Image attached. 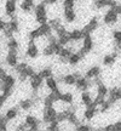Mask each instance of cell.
Wrapping results in <instances>:
<instances>
[{
    "instance_id": "obj_9",
    "label": "cell",
    "mask_w": 121,
    "mask_h": 131,
    "mask_svg": "<svg viewBox=\"0 0 121 131\" xmlns=\"http://www.w3.org/2000/svg\"><path fill=\"white\" fill-rule=\"evenodd\" d=\"M5 61H6V64L14 68L15 66L18 63V55H17V51L15 50H9V52L6 53V57H5Z\"/></svg>"
},
{
    "instance_id": "obj_37",
    "label": "cell",
    "mask_w": 121,
    "mask_h": 131,
    "mask_svg": "<svg viewBox=\"0 0 121 131\" xmlns=\"http://www.w3.org/2000/svg\"><path fill=\"white\" fill-rule=\"evenodd\" d=\"M104 130H115V127H114V124H112V125H107V126H104Z\"/></svg>"
},
{
    "instance_id": "obj_32",
    "label": "cell",
    "mask_w": 121,
    "mask_h": 131,
    "mask_svg": "<svg viewBox=\"0 0 121 131\" xmlns=\"http://www.w3.org/2000/svg\"><path fill=\"white\" fill-rule=\"evenodd\" d=\"M5 26H6V21H4L3 17H0V30H4Z\"/></svg>"
},
{
    "instance_id": "obj_12",
    "label": "cell",
    "mask_w": 121,
    "mask_h": 131,
    "mask_svg": "<svg viewBox=\"0 0 121 131\" xmlns=\"http://www.w3.org/2000/svg\"><path fill=\"white\" fill-rule=\"evenodd\" d=\"M19 7L21 10L26 12V14H29V12H32L34 7H35V1L34 0H22L21 1V4H19Z\"/></svg>"
},
{
    "instance_id": "obj_30",
    "label": "cell",
    "mask_w": 121,
    "mask_h": 131,
    "mask_svg": "<svg viewBox=\"0 0 121 131\" xmlns=\"http://www.w3.org/2000/svg\"><path fill=\"white\" fill-rule=\"evenodd\" d=\"M113 39L116 44L121 42V29H116V30L113 32Z\"/></svg>"
},
{
    "instance_id": "obj_18",
    "label": "cell",
    "mask_w": 121,
    "mask_h": 131,
    "mask_svg": "<svg viewBox=\"0 0 121 131\" xmlns=\"http://www.w3.org/2000/svg\"><path fill=\"white\" fill-rule=\"evenodd\" d=\"M80 101H81V103H82L84 106H89L90 103H92L93 97H92V95L90 94L89 90H86V91H81V95H80Z\"/></svg>"
},
{
    "instance_id": "obj_28",
    "label": "cell",
    "mask_w": 121,
    "mask_h": 131,
    "mask_svg": "<svg viewBox=\"0 0 121 131\" xmlns=\"http://www.w3.org/2000/svg\"><path fill=\"white\" fill-rule=\"evenodd\" d=\"M42 55L45 57H50V56H53V55H55V51H53V47H52L51 44L46 45V46L42 49Z\"/></svg>"
},
{
    "instance_id": "obj_27",
    "label": "cell",
    "mask_w": 121,
    "mask_h": 131,
    "mask_svg": "<svg viewBox=\"0 0 121 131\" xmlns=\"http://www.w3.org/2000/svg\"><path fill=\"white\" fill-rule=\"evenodd\" d=\"M39 74L41 75L44 79H46L49 77H52V75H53V70H52L50 67H45V68H41V69H40Z\"/></svg>"
},
{
    "instance_id": "obj_33",
    "label": "cell",
    "mask_w": 121,
    "mask_h": 131,
    "mask_svg": "<svg viewBox=\"0 0 121 131\" xmlns=\"http://www.w3.org/2000/svg\"><path fill=\"white\" fill-rule=\"evenodd\" d=\"M114 127L116 131H121V120H117L116 123H114Z\"/></svg>"
},
{
    "instance_id": "obj_7",
    "label": "cell",
    "mask_w": 121,
    "mask_h": 131,
    "mask_svg": "<svg viewBox=\"0 0 121 131\" xmlns=\"http://www.w3.org/2000/svg\"><path fill=\"white\" fill-rule=\"evenodd\" d=\"M24 123L28 125V127L30 129V130H38V129H40V124H41V122H40L35 115H33V114L26 115V118H24Z\"/></svg>"
},
{
    "instance_id": "obj_1",
    "label": "cell",
    "mask_w": 121,
    "mask_h": 131,
    "mask_svg": "<svg viewBox=\"0 0 121 131\" xmlns=\"http://www.w3.org/2000/svg\"><path fill=\"white\" fill-rule=\"evenodd\" d=\"M46 3L41 1L39 4L35 5L34 7V15H35V21L39 24L46 23L49 22V16H47V7H46Z\"/></svg>"
},
{
    "instance_id": "obj_21",
    "label": "cell",
    "mask_w": 121,
    "mask_h": 131,
    "mask_svg": "<svg viewBox=\"0 0 121 131\" xmlns=\"http://www.w3.org/2000/svg\"><path fill=\"white\" fill-rule=\"evenodd\" d=\"M103 64L105 66V67H112V66L115 64V62H116V57H114L112 53H108L105 56L103 57Z\"/></svg>"
},
{
    "instance_id": "obj_25",
    "label": "cell",
    "mask_w": 121,
    "mask_h": 131,
    "mask_svg": "<svg viewBox=\"0 0 121 131\" xmlns=\"http://www.w3.org/2000/svg\"><path fill=\"white\" fill-rule=\"evenodd\" d=\"M108 92H109V89H108L107 86H105V84L101 83V84L97 85V95H98V96L107 97V96H108Z\"/></svg>"
},
{
    "instance_id": "obj_11",
    "label": "cell",
    "mask_w": 121,
    "mask_h": 131,
    "mask_svg": "<svg viewBox=\"0 0 121 131\" xmlns=\"http://www.w3.org/2000/svg\"><path fill=\"white\" fill-rule=\"evenodd\" d=\"M63 17L67 23H73L78 17V15L75 12L74 9H63Z\"/></svg>"
},
{
    "instance_id": "obj_10",
    "label": "cell",
    "mask_w": 121,
    "mask_h": 131,
    "mask_svg": "<svg viewBox=\"0 0 121 131\" xmlns=\"http://www.w3.org/2000/svg\"><path fill=\"white\" fill-rule=\"evenodd\" d=\"M90 85H91V81L90 79H87L86 77H79L78 79H76V83H75V88L79 90V91H86V90H89Z\"/></svg>"
},
{
    "instance_id": "obj_34",
    "label": "cell",
    "mask_w": 121,
    "mask_h": 131,
    "mask_svg": "<svg viewBox=\"0 0 121 131\" xmlns=\"http://www.w3.org/2000/svg\"><path fill=\"white\" fill-rule=\"evenodd\" d=\"M6 74H7V73H6V70H5L3 67H0V80L4 79L5 75H6Z\"/></svg>"
},
{
    "instance_id": "obj_29",
    "label": "cell",
    "mask_w": 121,
    "mask_h": 131,
    "mask_svg": "<svg viewBox=\"0 0 121 131\" xmlns=\"http://www.w3.org/2000/svg\"><path fill=\"white\" fill-rule=\"evenodd\" d=\"M75 1L76 0H63L62 6H63V9H74Z\"/></svg>"
},
{
    "instance_id": "obj_26",
    "label": "cell",
    "mask_w": 121,
    "mask_h": 131,
    "mask_svg": "<svg viewBox=\"0 0 121 131\" xmlns=\"http://www.w3.org/2000/svg\"><path fill=\"white\" fill-rule=\"evenodd\" d=\"M109 4H110V0H94V3H93L94 7L98 10L107 7V6H109Z\"/></svg>"
},
{
    "instance_id": "obj_24",
    "label": "cell",
    "mask_w": 121,
    "mask_h": 131,
    "mask_svg": "<svg viewBox=\"0 0 121 131\" xmlns=\"http://www.w3.org/2000/svg\"><path fill=\"white\" fill-rule=\"evenodd\" d=\"M81 58H82V57L80 56L79 52H73V53L70 55V57L68 58V63H69L70 66H76V64H79V62L81 61Z\"/></svg>"
},
{
    "instance_id": "obj_13",
    "label": "cell",
    "mask_w": 121,
    "mask_h": 131,
    "mask_svg": "<svg viewBox=\"0 0 121 131\" xmlns=\"http://www.w3.org/2000/svg\"><path fill=\"white\" fill-rule=\"evenodd\" d=\"M101 73H102V70H101V68H99L98 66H92L91 68H89V69L86 70L85 77H86L87 79L92 80V79H94V78L99 77V75H101Z\"/></svg>"
},
{
    "instance_id": "obj_14",
    "label": "cell",
    "mask_w": 121,
    "mask_h": 131,
    "mask_svg": "<svg viewBox=\"0 0 121 131\" xmlns=\"http://www.w3.org/2000/svg\"><path fill=\"white\" fill-rule=\"evenodd\" d=\"M58 81H62L64 85H67V86H73V85H75V83H76V77H75L74 74H64L60 77V79L58 80Z\"/></svg>"
},
{
    "instance_id": "obj_17",
    "label": "cell",
    "mask_w": 121,
    "mask_h": 131,
    "mask_svg": "<svg viewBox=\"0 0 121 131\" xmlns=\"http://www.w3.org/2000/svg\"><path fill=\"white\" fill-rule=\"evenodd\" d=\"M45 85H46L50 91H55V90L58 89V80L52 75V77H49L45 79Z\"/></svg>"
},
{
    "instance_id": "obj_15",
    "label": "cell",
    "mask_w": 121,
    "mask_h": 131,
    "mask_svg": "<svg viewBox=\"0 0 121 131\" xmlns=\"http://www.w3.org/2000/svg\"><path fill=\"white\" fill-rule=\"evenodd\" d=\"M18 111H19V106L18 107H11L9 108V109H6V112H5V117H6V119L9 120V122H11V120H15L16 118L18 117Z\"/></svg>"
},
{
    "instance_id": "obj_19",
    "label": "cell",
    "mask_w": 121,
    "mask_h": 131,
    "mask_svg": "<svg viewBox=\"0 0 121 131\" xmlns=\"http://www.w3.org/2000/svg\"><path fill=\"white\" fill-rule=\"evenodd\" d=\"M58 101H62V102L67 103V104H73V103H74V95L71 94V92H69V91L62 92Z\"/></svg>"
},
{
    "instance_id": "obj_31",
    "label": "cell",
    "mask_w": 121,
    "mask_h": 131,
    "mask_svg": "<svg viewBox=\"0 0 121 131\" xmlns=\"http://www.w3.org/2000/svg\"><path fill=\"white\" fill-rule=\"evenodd\" d=\"M75 129H76V130H86L87 131V130H91L92 126H90V125H85V124H79Z\"/></svg>"
},
{
    "instance_id": "obj_22",
    "label": "cell",
    "mask_w": 121,
    "mask_h": 131,
    "mask_svg": "<svg viewBox=\"0 0 121 131\" xmlns=\"http://www.w3.org/2000/svg\"><path fill=\"white\" fill-rule=\"evenodd\" d=\"M6 46H7V49H9V50H15V51H18L19 42H18V40H17L16 38L12 37V38H10L9 41L6 42Z\"/></svg>"
},
{
    "instance_id": "obj_3",
    "label": "cell",
    "mask_w": 121,
    "mask_h": 131,
    "mask_svg": "<svg viewBox=\"0 0 121 131\" xmlns=\"http://www.w3.org/2000/svg\"><path fill=\"white\" fill-rule=\"evenodd\" d=\"M117 21H119V15L113 7H110L103 16V23L108 24V26H113V24L117 23Z\"/></svg>"
},
{
    "instance_id": "obj_2",
    "label": "cell",
    "mask_w": 121,
    "mask_h": 131,
    "mask_svg": "<svg viewBox=\"0 0 121 131\" xmlns=\"http://www.w3.org/2000/svg\"><path fill=\"white\" fill-rule=\"evenodd\" d=\"M57 109L53 106H49V107H44L42 108V120L41 122L44 124H49L52 120H56L57 119Z\"/></svg>"
},
{
    "instance_id": "obj_36",
    "label": "cell",
    "mask_w": 121,
    "mask_h": 131,
    "mask_svg": "<svg viewBox=\"0 0 121 131\" xmlns=\"http://www.w3.org/2000/svg\"><path fill=\"white\" fill-rule=\"evenodd\" d=\"M57 1L58 0H45V3L49 5H55V4H57Z\"/></svg>"
},
{
    "instance_id": "obj_8",
    "label": "cell",
    "mask_w": 121,
    "mask_h": 131,
    "mask_svg": "<svg viewBox=\"0 0 121 131\" xmlns=\"http://www.w3.org/2000/svg\"><path fill=\"white\" fill-rule=\"evenodd\" d=\"M4 11L7 16L14 17V14H16L17 11V0H6L4 5Z\"/></svg>"
},
{
    "instance_id": "obj_35",
    "label": "cell",
    "mask_w": 121,
    "mask_h": 131,
    "mask_svg": "<svg viewBox=\"0 0 121 131\" xmlns=\"http://www.w3.org/2000/svg\"><path fill=\"white\" fill-rule=\"evenodd\" d=\"M114 9H115V11L117 12V15H119V16L121 17V4H117L116 6L114 7Z\"/></svg>"
},
{
    "instance_id": "obj_6",
    "label": "cell",
    "mask_w": 121,
    "mask_h": 131,
    "mask_svg": "<svg viewBox=\"0 0 121 131\" xmlns=\"http://www.w3.org/2000/svg\"><path fill=\"white\" fill-rule=\"evenodd\" d=\"M98 28V18L96 17H93V18L90 19V22L87 24H85L84 28L81 29V32H82V35H87V34H91V33L96 32V29Z\"/></svg>"
},
{
    "instance_id": "obj_5",
    "label": "cell",
    "mask_w": 121,
    "mask_h": 131,
    "mask_svg": "<svg viewBox=\"0 0 121 131\" xmlns=\"http://www.w3.org/2000/svg\"><path fill=\"white\" fill-rule=\"evenodd\" d=\"M26 55L29 58H37L39 56V47L35 44V40L29 39L28 44H27V50H26Z\"/></svg>"
},
{
    "instance_id": "obj_16",
    "label": "cell",
    "mask_w": 121,
    "mask_h": 131,
    "mask_svg": "<svg viewBox=\"0 0 121 131\" xmlns=\"http://www.w3.org/2000/svg\"><path fill=\"white\" fill-rule=\"evenodd\" d=\"M73 52H71V50H70L69 47H62V50H60V52L58 53V57H59V62L60 63H67L68 62V58L70 57V55H71Z\"/></svg>"
},
{
    "instance_id": "obj_20",
    "label": "cell",
    "mask_w": 121,
    "mask_h": 131,
    "mask_svg": "<svg viewBox=\"0 0 121 131\" xmlns=\"http://www.w3.org/2000/svg\"><path fill=\"white\" fill-rule=\"evenodd\" d=\"M34 106V101H33L32 98H26V100H22L21 102H19V109H22L24 112H27V111H30Z\"/></svg>"
},
{
    "instance_id": "obj_4",
    "label": "cell",
    "mask_w": 121,
    "mask_h": 131,
    "mask_svg": "<svg viewBox=\"0 0 121 131\" xmlns=\"http://www.w3.org/2000/svg\"><path fill=\"white\" fill-rule=\"evenodd\" d=\"M44 85V78L39 73H34V74L29 78V86L33 91H38V90Z\"/></svg>"
},
{
    "instance_id": "obj_23",
    "label": "cell",
    "mask_w": 121,
    "mask_h": 131,
    "mask_svg": "<svg viewBox=\"0 0 121 131\" xmlns=\"http://www.w3.org/2000/svg\"><path fill=\"white\" fill-rule=\"evenodd\" d=\"M69 38H70V40L78 41V40H81L84 38V35H82L81 29H73V30L69 32Z\"/></svg>"
}]
</instances>
